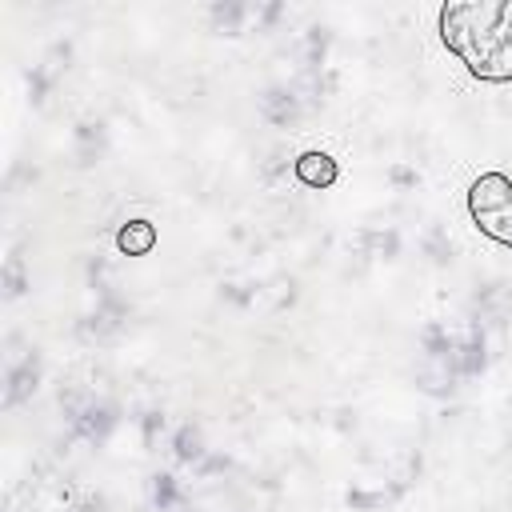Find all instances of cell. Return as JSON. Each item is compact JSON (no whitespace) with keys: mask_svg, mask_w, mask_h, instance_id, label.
Instances as JSON below:
<instances>
[{"mask_svg":"<svg viewBox=\"0 0 512 512\" xmlns=\"http://www.w3.org/2000/svg\"><path fill=\"white\" fill-rule=\"evenodd\" d=\"M440 40L484 84L512 80V0H452L440 8Z\"/></svg>","mask_w":512,"mask_h":512,"instance_id":"obj_1","label":"cell"},{"mask_svg":"<svg viewBox=\"0 0 512 512\" xmlns=\"http://www.w3.org/2000/svg\"><path fill=\"white\" fill-rule=\"evenodd\" d=\"M468 216L488 240L512 248V180L504 172L476 176L468 188Z\"/></svg>","mask_w":512,"mask_h":512,"instance_id":"obj_2","label":"cell"},{"mask_svg":"<svg viewBox=\"0 0 512 512\" xmlns=\"http://www.w3.org/2000/svg\"><path fill=\"white\" fill-rule=\"evenodd\" d=\"M336 176H340V168H336V160L328 152H304V156H296V180L304 188H332Z\"/></svg>","mask_w":512,"mask_h":512,"instance_id":"obj_3","label":"cell"},{"mask_svg":"<svg viewBox=\"0 0 512 512\" xmlns=\"http://www.w3.org/2000/svg\"><path fill=\"white\" fill-rule=\"evenodd\" d=\"M116 248L124 256H148L156 248V224L152 220H128L120 232H116Z\"/></svg>","mask_w":512,"mask_h":512,"instance_id":"obj_4","label":"cell"}]
</instances>
